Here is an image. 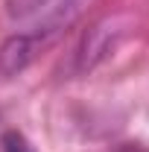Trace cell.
<instances>
[{"label": "cell", "mask_w": 149, "mask_h": 152, "mask_svg": "<svg viewBox=\"0 0 149 152\" xmlns=\"http://www.w3.org/2000/svg\"><path fill=\"white\" fill-rule=\"evenodd\" d=\"M126 29H129V18H120V15H111V18H102L99 23H93L79 47V67L91 70L93 64H99L123 41Z\"/></svg>", "instance_id": "cell-1"}, {"label": "cell", "mask_w": 149, "mask_h": 152, "mask_svg": "<svg viewBox=\"0 0 149 152\" xmlns=\"http://www.w3.org/2000/svg\"><path fill=\"white\" fill-rule=\"evenodd\" d=\"M38 53V35H15L0 47V73H20Z\"/></svg>", "instance_id": "cell-2"}, {"label": "cell", "mask_w": 149, "mask_h": 152, "mask_svg": "<svg viewBox=\"0 0 149 152\" xmlns=\"http://www.w3.org/2000/svg\"><path fill=\"white\" fill-rule=\"evenodd\" d=\"M53 0H6V9L12 18H29V15H38L50 6Z\"/></svg>", "instance_id": "cell-3"}, {"label": "cell", "mask_w": 149, "mask_h": 152, "mask_svg": "<svg viewBox=\"0 0 149 152\" xmlns=\"http://www.w3.org/2000/svg\"><path fill=\"white\" fill-rule=\"evenodd\" d=\"M0 143H3V152H35V146H32L20 132H6Z\"/></svg>", "instance_id": "cell-4"}]
</instances>
